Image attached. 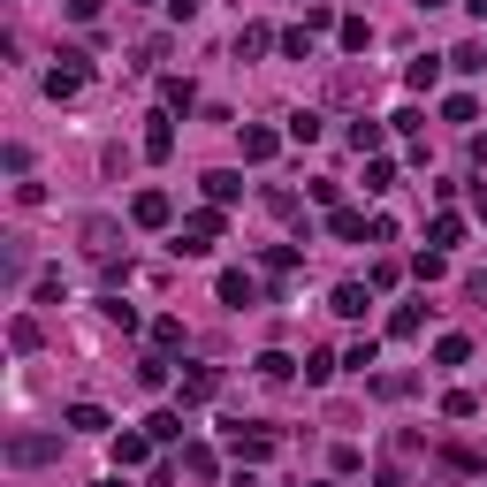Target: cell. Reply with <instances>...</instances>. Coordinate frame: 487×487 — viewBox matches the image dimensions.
<instances>
[{"label": "cell", "instance_id": "cell-1", "mask_svg": "<svg viewBox=\"0 0 487 487\" xmlns=\"http://www.w3.org/2000/svg\"><path fill=\"white\" fill-rule=\"evenodd\" d=\"M214 244H221V214H190L176 237V251H214Z\"/></svg>", "mask_w": 487, "mask_h": 487}, {"label": "cell", "instance_id": "cell-2", "mask_svg": "<svg viewBox=\"0 0 487 487\" xmlns=\"http://www.w3.org/2000/svg\"><path fill=\"white\" fill-rule=\"evenodd\" d=\"M54 450H61V434H15L8 441V464H46Z\"/></svg>", "mask_w": 487, "mask_h": 487}, {"label": "cell", "instance_id": "cell-3", "mask_svg": "<svg viewBox=\"0 0 487 487\" xmlns=\"http://www.w3.org/2000/svg\"><path fill=\"white\" fill-rule=\"evenodd\" d=\"M167 214H176V206H167V190H137V206H130L137 228H167Z\"/></svg>", "mask_w": 487, "mask_h": 487}, {"label": "cell", "instance_id": "cell-4", "mask_svg": "<svg viewBox=\"0 0 487 487\" xmlns=\"http://www.w3.org/2000/svg\"><path fill=\"white\" fill-rule=\"evenodd\" d=\"M46 92H54V99H76V92H84V54H61V69L46 76Z\"/></svg>", "mask_w": 487, "mask_h": 487}, {"label": "cell", "instance_id": "cell-5", "mask_svg": "<svg viewBox=\"0 0 487 487\" xmlns=\"http://www.w3.org/2000/svg\"><path fill=\"white\" fill-rule=\"evenodd\" d=\"M228 450H237L244 464H259V457H274V434H267V427H251V434H244V427H228Z\"/></svg>", "mask_w": 487, "mask_h": 487}, {"label": "cell", "instance_id": "cell-6", "mask_svg": "<svg viewBox=\"0 0 487 487\" xmlns=\"http://www.w3.org/2000/svg\"><path fill=\"white\" fill-rule=\"evenodd\" d=\"M214 396H221V373L214 366H190L183 373V404H214Z\"/></svg>", "mask_w": 487, "mask_h": 487}, {"label": "cell", "instance_id": "cell-7", "mask_svg": "<svg viewBox=\"0 0 487 487\" xmlns=\"http://www.w3.org/2000/svg\"><path fill=\"white\" fill-rule=\"evenodd\" d=\"M115 237H122V228H115L107 214H92V221H84V251H92V259H115Z\"/></svg>", "mask_w": 487, "mask_h": 487}, {"label": "cell", "instance_id": "cell-8", "mask_svg": "<svg viewBox=\"0 0 487 487\" xmlns=\"http://www.w3.org/2000/svg\"><path fill=\"white\" fill-rule=\"evenodd\" d=\"M335 237H343V244H380V221H366V214H350V206H335Z\"/></svg>", "mask_w": 487, "mask_h": 487}, {"label": "cell", "instance_id": "cell-9", "mask_svg": "<svg viewBox=\"0 0 487 487\" xmlns=\"http://www.w3.org/2000/svg\"><path fill=\"white\" fill-rule=\"evenodd\" d=\"M61 427H76V434H107V411H99V404H69V411H61Z\"/></svg>", "mask_w": 487, "mask_h": 487}, {"label": "cell", "instance_id": "cell-10", "mask_svg": "<svg viewBox=\"0 0 487 487\" xmlns=\"http://www.w3.org/2000/svg\"><path fill=\"white\" fill-rule=\"evenodd\" d=\"M167 153H176V122H153V130H145V160H167Z\"/></svg>", "mask_w": 487, "mask_h": 487}, {"label": "cell", "instance_id": "cell-11", "mask_svg": "<svg viewBox=\"0 0 487 487\" xmlns=\"http://www.w3.org/2000/svg\"><path fill=\"white\" fill-rule=\"evenodd\" d=\"M153 457V434H115V464H145Z\"/></svg>", "mask_w": 487, "mask_h": 487}, {"label": "cell", "instance_id": "cell-12", "mask_svg": "<svg viewBox=\"0 0 487 487\" xmlns=\"http://www.w3.org/2000/svg\"><path fill=\"white\" fill-rule=\"evenodd\" d=\"M237 190H244V176H228V167H214V176H206V198H214V206H228Z\"/></svg>", "mask_w": 487, "mask_h": 487}, {"label": "cell", "instance_id": "cell-13", "mask_svg": "<svg viewBox=\"0 0 487 487\" xmlns=\"http://www.w3.org/2000/svg\"><path fill=\"white\" fill-rule=\"evenodd\" d=\"M267 46H274V31H267V24H244V31H237V54H244V61H251V54H267Z\"/></svg>", "mask_w": 487, "mask_h": 487}, {"label": "cell", "instance_id": "cell-14", "mask_svg": "<svg viewBox=\"0 0 487 487\" xmlns=\"http://www.w3.org/2000/svg\"><path fill=\"white\" fill-rule=\"evenodd\" d=\"M183 472H190V480H214V450H206V441H190V450H183Z\"/></svg>", "mask_w": 487, "mask_h": 487}, {"label": "cell", "instance_id": "cell-15", "mask_svg": "<svg viewBox=\"0 0 487 487\" xmlns=\"http://www.w3.org/2000/svg\"><path fill=\"white\" fill-rule=\"evenodd\" d=\"M259 289H251V274H221V305H251Z\"/></svg>", "mask_w": 487, "mask_h": 487}, {"label": "cell", "instance_id": "cell-16", "mask_svg": "<svg viewBox=\"0 0 487 487\" xmlns=\"http://www.w3.org/2000/svg\"><path fill=\"white\" fill-rule=\"evenodd\" d=\"M274 145H282L274 130H244V160H274Z\"/></svg>", "mask_w": 487, "mask_h": 487}, {"label": "cell", "instance_id": "cell-17", "mask_svg": "<svg viewBox=\"0 0 487 487\" xmlns=\"http://www.w3.org/2000/svg\"><path fill=\"white\" fill-rule=\"evenodd\" d=\"M343 46H350V54H366V46H373V31H366V15H343Z\"/></svg>", "mask_w": 487, "mask_h": 487}, {"label": "cell", "instance_id": "cell-18", "mask_svg": "<svg viewBox=\"0 0 487 487\" xmlns=\"http://www.w3.org/2000/svg\"><path fill=\"white\" fill-rule=\"evenodd\" d=\"M160 99H167V107L183 115V107H190V99H198V92H190V76H167V84H160Z\"/></svg>", "mask_w": 487, "mask_h": 487}, {"label": "cell", "instance_id": "cell-19", "mask_svg": "<svg viewBox=\"0 0 487 487\" xmlns=\"http://www.w3.org/2000/svg\"><path fill=\"white\" fill-rule=\"evenodd\" d=\"M434 358H441V366H464V358H472V343H464V335H441Z\"/></svg>", "mask_w": 487, "mask_h": 487}, {"label": "cell", "instance_id": "cell-20", "mask_svg": "<svg viewBox=\"0 0 487 487\" xmlns=\"http://www.w3.org/2000/svg\"><path fill=\"white\" fill-rule=\"evenodd\" d=\"M289 373H298V358H282V350L259 358V380H289Z\"/></svg>", "mask_w": 487, "mask_h": 487}, {"label": "cell", "instance_id": "cell-21", "mask_svg": "<svg viewBox=\"0 0 487 487\" xmlns=\"http://www.w3.org/2000/svg\"><path fill=\"white\" fill-rule=\"evenodd\" d=\"M441 411H450V419H472L480 396H472V389H450V396H441Z\"/></svg>", "mask_w": 487, "mask_h": 487}, {"label": "cell", "instance_id": "cell-22", "mask_svg": "<svg viewBox=\"0 0 487 487\" xmlns=\"http://www.w3.org/2000/svg\"><path fill=\"white\" fill-rule=\"evenodd\" d=\"M145 434H153V441H176L183 419H176V411H153V419H145Z\"/></svg>", "mask_w": 487, "mask_h": 487}, {"label": "cell", "instance_id": "cell-23", "mask_svg": "<svg viewBox=\"0 0 487 487\" xmlns=\"http://www.w3.org/2000/svg\"><path fill=\"white\" fill-rule=\"evenodd\" d=\"M434 76H441V61H434V54H419V61H411V92H427Z\"/></svg>", "mask_w": 487, "mask_h": 487}, {"label": "cell", "instance_id": "cell-24", "mask_svg": "<svg viewBox=\"0 0 487 487\" xmlns=\"http://www.w3.org/2000/svg\"><path fill=\"white\" fill-rule=\"evenodd\" d=\"M335 312H350V320H358V312H366V289L343 282V289H335Z\"/></svg>", "mask_w": 487, "mask_h": 487}, {"label": "cell", "instance_id": "cell-25", "mask_svg": "<svg viewBox=\"0 0 487 487\" xmlns=\"http://www.w3.org/2000/svg\"><path fill=\"white\" fill-rule=\"evenodd\" d=\"M464 8H472V15H487V0H464Z\"/></svg>", "mask_w": 487, "mask_h": 487}]
</instances>
